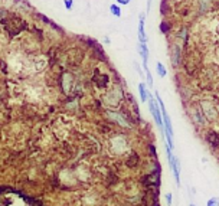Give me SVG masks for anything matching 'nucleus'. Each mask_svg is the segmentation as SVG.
<instances>
[{
	"label": "nucleus",
	"instance_id": "1",
	"mask_svg": "<svg viewBox=\"0 0 219 206\" xmlns=\"http://www.w3.org/2000/svg\"><path fill=\"white\" fill-rule=\"evenodd\" d=\"M156 98H157V104H159V107H160V111H162V115H163V131H164V134H166L167 149L173 150V128H172L170 117L167 114L166 107H164V104H163V100L160 98L159 94H156Z\"/></svg>",
	"mask_w": 219,
	"mask_h": 206
},
{
	"label": "nucleus",
	"instance_id": "2",
	"mask_svg": "<svg viewBox=\"0 0 219 206\" xmlns=\"http://www.w3.org/2000/svg\"><path fill=\"white\" fill-rule=\"evenodd\" d=\"M167 159H169V164H170V169H172V173H173V176L176 179V183H180V167H179V161L177 159L173 156L170 149H167Z\"/></svg>",
	"mask_w": 219,
	"mask_h": 206
},
{
	"label": "nucleus",
	"instance_id": "3",
	"mask_svg": "<svg viewBox=\"0 0 219 206\" xmlns=\"http://www.w3.org/2000/svg\"><path fill=\"white\" fill-rule=\"evenodd\" d=\"M149 107H150V111H152L153 117H154V121H156V124L159 125L160 128H162V131H163V120H162V111H160V107L154 102V100L152 98V95H150L149 98Z\"/></svg>",
	"mask_w": 219,
	"mask_h": 206
},
{
	"label": "nucleus",
	"instance_id": "4",
	"mask_svg": "<svg viewBox=\"0 0 219 206\" xmlns=\"http://www.w3.org/2000/svg\"><path fill=\"white\" fill-rule=\"evenodd\" d=\"M138 41L140 43H147V36L144 32V15H140V22H138Z\"/></svg>",
	"mask_w": 219,
	"mask_h": 206
},
{
	"label": "nucleus",
	"instance_id": "5",
	"mask_svg": "<svg viewBox=\"0 0 219 206\" xmlns=\"http://www.w3.org/2000/svg\"><path fill=\"white\" fill-rule=\"evenodd\" d=\"M138 91H140L141 101L146 102L147 100H149V95H147V90H146V85H144V84H140V85H138Z\"/></svg>",
	"mask_w": 219,
	"mask_h": 206
},
{
	"label": "nucleus",
	"instance_id": "6",
	"mask_svg": "<svg viewBox=\"0 0 219 206\" xmlns=\"http://www.w3.org/2000/svg\"><path fill=\"white\" fill-rule=\"evenodd\" d=\"M110 10H111V13L114 16H117V17H120L121 16V12H120V7L118 6H115V4H111V7H110Z\"/></svg>",
	"mask_w": 219,
	"mask_h": 206
},
{
	"label": "nucleus",
	"instance_id": "7",
	"mask_svg": "<svg viewBox=\"0 0 219 206\" xmlns=\"http://www.w3.org/2000/svg\"><path fill=\"white\" fill-rule=\"evenodd\" d=\"M157 72H159V75L162 78L166 76V69H164V66L162 65V62H157Z\"/></svg>",
	"mask_w": 219,
	"mask_h": 206
},
{
	"label": "nucleus",
	"instance_id": "8",
	"mask_svg": "<svg viewBox=\"0 0 219 206\" xmlns=\"http://www.w3.org/2000/svg\"><path fill=\"white\" fill-rule=\"evenodd\" d=\"M208 206H219V198H216V196L211 198L208 200Z\"/></svg>",
	"mask_w": 219,
	"mask_h": 206
},
{
	"label": "nucleus",
	"instance_id": "9",
	"mask_svg": "<svg viewBox=\"0 0 219 206\" xmlns=\"http://www.w3.org/2000/svg\"><path fill=\"white\" fill-rule=\"evenodd\" d=\"M146 75H147V84H149V86L153 85V78H152V74H150V71L146 72Z\"/></svg>",
	"mask_w": 219,
	"mask_h": 206
},
{
	"label": "nucleus",
	"instance_id": "10",
	"mask_svg": "<svg viewBox=\"0 0 219 206\" xmlns=\"http://www.w3.org/2000/svg\"><path fill=\"white\" fill-rule=\"evenodd\" d=\"M63 3H65V7H67L68 10L72 7V0H63Z\"/></svg>",
	"mask_w": 219,
	"mask_h": 206
},
{
	"label": "nucleus",
	"instance_id": "11",
	"mask_svg": "<svg viewBox=\"0 0 219 206\" xmlns=\"http://www.w3.org/2000/svg\"><path fill=\"white\" fill-rule=\"evenodd\" d=\"M166 200H167V205H172V193L166 195Z\"/></svg>",
	"mask_w": 219,
	"mask_h": 206
},
{
	"label": "nucleus",
	"instance_id": "12",
	"mask_svg": "<svg viewBox=\"0 0 219 206\" xmlns=\"http://www.w3.org/2000/svg\"><path fill=\"white\" fill-rule=\"evenodd\" d=\"M120 4H128L130 3V0H117Z\"/></svg>",
	"mask_w": 219,
	"mask_h": 206
},
{
	"label": "nucleus",
	"instance_id": "13",
	"mask_svg": "<svg viewBox=\"0 0 219 206\" xmlns=\"http://www.w3.org/2000/svg\"><path fill=\"white\" fill-rule=\"evenodd\" d=\"M190 206H196V205H193V203H190Z\"/></svg>",
	"mask_w": 219,
	"mask_h": 206
}]
</instances>
